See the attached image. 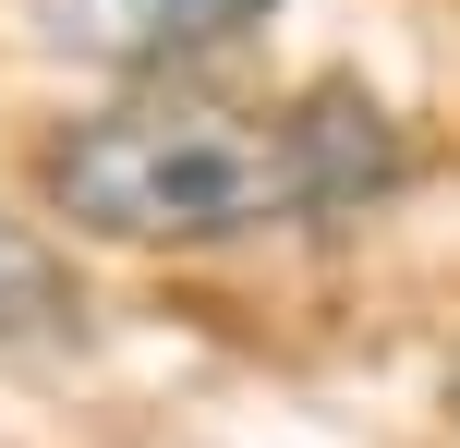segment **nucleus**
Instances as JSON below:
<instances>
[{
	"instance_id": "nucleus-2",
	"label": "nucleus",
	"mask_w": 460,
	"mask_h": 448,
	"mask_svg": "<svg viewBox=\"0 0 460 448\" xmlns=\"http://www.w3.org/2000/svg\"><path fill=\"white\" fill-rule=\"evenodd\" d=\"M267 0H37L49 48L73 61H110V73H158V61H194V48L243 37Z\"/></svg>"
},
{
	"instance_id": "nucleus-3",
	"label": "nucleus",
	"mask_w": 460,
	"mask_h": 448,
	"mask_svg": "<svg viewBox=\"0 0 460 448\" xmlns=\"http://www.w3.org/2000/svg\"><path fill=\"white\" fill-rule=\"evenodd\" d=\"M61 315H73V267L49 255L37 231L0 218V339H37V328H61Z\"/></svg>"
},
{
	"instance_id": "nucleus-1",
	"label": "nucleus",
	"mask_w": 460,
	"mask_h": 448,
	"mask_svg": "<svg viewBox=\"0 0 460 448\" xmlns=\"http://www.w3.org/2000/svg\"><path fill=\"white\" fill-rule=\"evenodd\" d=\"M37 182L97 242L207 255V242L303 231V218H340L364 194H388L400 134L351 85H315L291 110H254V97H134L110 121H73Z\"/></svg>"
}]
</instances>
